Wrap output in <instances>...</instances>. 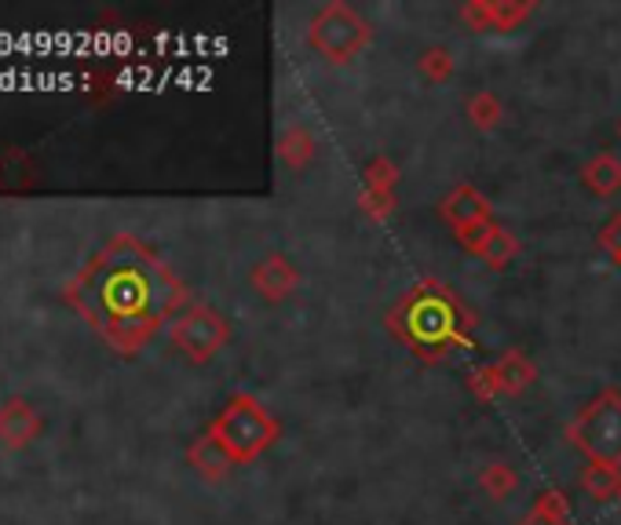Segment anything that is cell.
Listing matches in <instances>:
<instances>
[{"instance_id": "obj_1", "label": "cell", "mask_w": 621, "mask_h": 525, "mask_svg": "<svg viewBox=\"0 0 621 525\" xmlns=\"http://www.w3.org/2000/svg\"><path fill=\"white\" fill-rule=\"evenodd\" d=\"M67 295L95 332L125 354L143 347L187 303V289L176 273L128 234L114 237L70 281Z\"/></svg>"}, {"instance_id": "obj_2", "label": "cell", "mask_w": 621, "mask_h": 525, "mask_svg": "<svg viewBox=\"0 0 621 525\" xmlns=\"http://www.w3.org/2000/svg\"><path fill=\"white\" fill-rule=\"evenodd\" d=\"M472 314L464 311L450 284L424 278L395 303L388 328L424 361H442L472 332Z\"/></svg>"}, {"instance_id": "obj_3", "label": "cell", "mask_w": 621, "mask_h": 525, "mask_svg": "<svg viewBox=\"0 0 621 525\" xmlns=\"http://www.w3.org/2000/svg\"><path fill=\"white\" fill-rule=\"evenodd\" d=\"M209 434L231 453L234 464H249L260 453H267L278 438V420L264 409V401L253 394H238L227 401V409L216 416Z\"/></svg>"}, {"instance_id": "obj_4", "label": "cell", "mask_w": 621, "mask_h": 525, "mask_svg": "<svg viewBox=\"0 0 621 525\" xmlns=\"http://www.w3.org/2000/svg\"><path fill=\"white\" fill-rule=\"evenodd\" d=\"M571 442L593 464L621 467V390H599L571 423Z\"/></svg>"}, {"instance_id": "obj_5", "label": "cell", "mask_w": 621, "mask_h": 525, "mask_svg": "<svg viewBox=\"0 0 621 525\" xmlns=\"http://www.w3.org/2000/svg\"><path fill=\"white\" fill-rule=\"evenodd\" d=\"M308 40L330 62H347L369 44V22L347 4H325L311 22Z\"/></svg>"}, {"instance_id": "obj_6", "label": "cell", "mask_w": 621, "mask_h": 525, "mask_svg": "<svg viewBox=\"0 0 621 525\" xmlns=\"http://www.w3.org/2000/svg\"><path fill=\"white\" fill-rule=\"evenodd\" d=\"M227 322L212 306H191L172 317V343H176L191 361H209L216 350L227 343Z\"/></svg>"}, {"instance_id": "obj_7", "label": "cell", "mask_w": 621, "mask_h": 525, "mask_svg": "<svg viewBox=\"0 0 621 525\" xmlns=\"http://www.w3.org/2000/svg\"><path fill=\"white\" fill-rule=\"evenodd\" d=\"M439 212H442L446 223L461 234L464 226L486 223V219H490V201L475 190V186H457V190L439 205Z\"/></svg>"}, {"instance_id": "obj_8", "label": "cell", "mask_w": 621, "mask_h": 525, "mask_svg": "<svg viewBox=\"0 0 621 525\" xmlns=\"http://www.w3.org/2000/svg\"><path fill=\"white\" fill-rule=\"evenodd\" d=\"M300 273L292 270V262L286 256H267L260 267L253 270V284L267 300H286V295L297 289Z\"/></svg>"}, {"instance_id": "obj_9", "label": "cell", "mask_w": 621, "mask_h": 525, "mask_svg": "<svg viewBox=\"0 0 621 525\" xmlns=\"http://www.w3.org/2000/svg\"><path fill=\"white\" fill-rule=\"evenodd\" d=\"M494 376H497L501 394H519L530 387L538 372H533V361H527L522 350H508L505 358L494 361Z\"/></svg>"}, {"instance_id": "obj_10", "label": "cell", "mask_w": 621, "mask_h": 525, "mask_svg": "<svg viewBox=\"0 0 621 525\" xmlns=\"http://www.w3.org/2000/svg\"><path fill=\"white\" fill-rule=\"evenodd\" d=\"M582 175H585L588 190H596L599 197H610L621 190V161L614 153H596V158L585 164Z\"/></svg>"}, {"instance_id": "obj_11", "label": "cell", "mask_w": 621, "mask_h": 525, "mask_svg": "<svg viewBox=\"0 0 621 525\" xmlns=\"http://www.w3.org/2000/svg\"><path fill=\"white\" fill-rule=\"evenodd\" d=\"M191 464L198 467L205 478H223L227 470L234 467V459L212 434H202L198 442H194V448H191Z\"/></svg>"}, {"instance_id": "obj_12", "label": "cell", "mask_w": 621, "mask_h": 525, "mask_svg": "<svg viewBox=\"0 0 621 525\" xmlns=\"http://www.w3.org/2000/svg\"><path fill=\"white\" fill-rule=\"evenodd\" d=\"M70 73H30V70H0V88H70Z\"/></svg>"}, {"instance_id": "obj_13", "label": "cell", "mask_w": 621, "mask_h": 525, "mask_svg": "<svg viewBox=\"0 0 621 525\" xmlns=\"http://www.w3.org/2000/svg\"><path fill=\"white\" fill-rule=\"evenodd\" d=\"M519 525H571V518H566V500L560 492H541L538 503H533L530 514Z\"/></svg>"}, {"instance_id": "obj_14", "label": "cell", "mask_w": 621, "mask_h": 525, "mask_svg": "<svg viewBox=\"0 0 621 525\" xmlns=\"http://www.w3.org/2000/svg\"><path fill=\"white\" fill-rule=\"evenodd\" d=\"M585 489H588V497H596V500H610V497H618L621 492V467H607V464H593L585 470Z\"/></svg>"}, {"instance_id": "obj_15", "label": "cell", "mask_w": 621, "mask_h": 525, "mask_svg": "<svg viewBox=\"0 0 621 525\" xmlns=\"http://www.w3.org/2000/svg\"><path fill=\"white\" fill-rule=\"evenodd\" d=\"M516 256H519V241L511 237L508 230H501V226L486 237V245L479 248V259H486L490 267H508Z\"/></svg>"}, {"instance_id": "obj_16", "label": "cell", "mask_w": 621, "mask_h": 525, "mask_svg": "<svg viewBox=\"0 0 621 525\" xmlns=\"http://www.w3.org/2000/svg\"><path fill=\"white\" fill-rule=\"evenodd\" d=\"M311 150H314V142L303 128H289L286 136H281V158H286L289 168H300V164L311 158Z\"/></svg>"}, {"instance_id": "obj_17", "label": "cell", "mask_w": 621, "mask_h": 525, "mask_svg": "<svg viewBox=\"0 0 621 525\" xmlns=\"http://www.w3.org/2000/svg\"><path fill=\"white\" fill-rule=\"evenodd\" d=\"M479 481H483V489H486V492H490V497H494V500L508 497V492L519 486L516 470H511V467H505V464H490V467L483 470V478H479Z\"/></svg>"}, {"instance_id": "obj_18", "label": "cell", "mask_w": 621, "mask_h": 525, "mask_svg": "<svg viewBox=\"0 0 621 525\" xmlns=\"http://www.w3.org/2000/svg\"><path fill=\"white\" fill-rule=\"evenodd\" d=\"M468 117H472L479 128L497 125V120H501V103L490 92H479L475 98H468Z\"/></svg>"}, {"instance_id": "obj_19", "label": "cell", "mask_w": 621, "mask_h": 525, "mask_svg": "<svg viewBox=\"0 0 621 525\" xmlns=\"http://www.w3.org/2000/svg\"><path fill=\"white\" fill-rule=\"evenodd\" d=\"M421 73L428 77L432 84L446 81V77L453 73V59H450V51H439V48L428 51V55H424V59H421Z\"/></svg>"}, {"instance_id": "obj_20", "label": "cell", "mask_w": 621, "mask_h": 525, "mask_svg": "<svg viewBox=\"0 0 621 525\" xmlns=\"http://www.w3.org/2000/svg\"><path fill=\"white\" fill-rule=\"evenodd\" d=\"M494 230H497V223H494V219H486V223L464 226V230H461V234H457V237H461V245H464V248H472L475 256H479V248L486 245V237L494 234Z\"/></svg>"}, {"instance_id": "obj_21", "label": "cell", "mask_w": 621, "mask_h": 525, "mask_svg": "<svg viewBox=\"0 0 621 525\" xmlns=\"http://www.w3.org/2000/svg\"><path fill=\"white\" fill-rule=\"evenodd\" d=\"M468 387H472L479 398H494V394H501L497 387V376H494V365H486V369H479L472 380H468Z\"/></svg>"}, {"instance_id": "obj_22", "label": "cell", "mask_w": 621, "mask_h": 525, "mask_svg": "<svg viewBox=\"0 0 621 525\" xmlns=\"http://www.w3.org/2000/svg\"><path fill=\"white\" fill-rule=\"evenodd\" d=\"M599 245H603L610 256L621 262V215H614L603 230H599Z\"/></svg>"}, {"instance_id": "obj_23", "label": "cell", "mask_w": 621, "mask_h": 525, "mask_svg": "<svg viewBox=\"0 0 621 525\" xmlns=\"http://www.w3.org/2000/svg\"><path fill=\"white\" fill-rule=\"evenodd\" d=\"M618 139H621V125H618Z\"/></svg>"}, {"instance_id": "obj_24", "label": "cell", "mask_w": 621, "mask_h": 525, "mask_svg": "<svg viewBox=\"0 0 621 525\" xmlns=\"http://www.w3.org/2000/svg\"><path fill=\"white\" fill-rule=\"evenodd\" d=\"M618 500H621V492H618Z\"/></svg>"}]
</instances>
